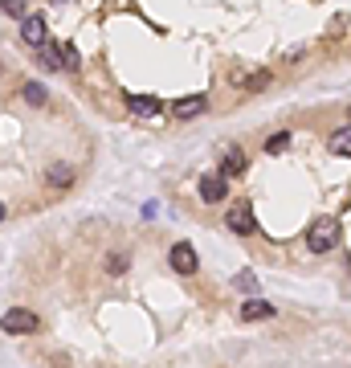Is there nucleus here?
Wrapping results in <instances>:
<instances>
[{
  "mask_svg": "<svg viewBox=\"0 0 351 368\" xmlns=\"http://www.w3.org/2000/svg\"><path fill=\"white\" fill-rule=\"evenodd\" d=\"M306 250L310 254H331L339 250V217H315L306 229Z\"/></svg>",
  "mask_w": 351,
  "mask_h": 368,
  "instance_id": "obj_1",
  "label": "nucleus"
},
{
  "mask_svg": "<svg viewBox=\"0 0 351 368\" xmlns=\"http://www.w3.org/2000/svg\"><path fill=\"white\" fill-rule=\"evenodd\" d=\"M0 327H4L8 336H33V332H41V315L29 311V307H8V311L0 315Z\"/></svg>",
  "mask_w": 351,
  "mask_h": 368,
  "instance_id": "obj_2",
  "label": "nucleus"
},
{
  "mask_svg": "<svg viewBox=\"0 0 351 368\" xmlns=\"http://www.w3.org/2000/svg\"><path fill=\"white\" fill-rule=\"evenodd\" d=\"M225 225L233 229L237 238H249V233L258 229V221H254V205H249V200H237V205H229V213H225Z\"/></svg>",
  "mask_w": 351,
  "mask_h": 368,
  "instance_id": "obj_3",
  "label": "nucleus"
},
{
  "mask_svg": "<svg viewBox=\"0 0 351 368\" xmlns=\"http://www.w3.org/2000/svg\"><path fill=\"white\" fill-rule=\"evenodd\" d=\"M167 262H172V270H176V274H196V270H200V258H196V250H192L188 242L172 245Z\"/></svg>",
  "mask_w": 351,
  "mask_h": 368,
  "instance_id": "obj_4",
  "label": "nucleus"
},
{
  "mask_svg": "<svg viewBox=\"0 0 351 368\" xmlns=\"http://www.w3.org/2000/svg\"><path fill=\"white\" fill-rule=\"evenodd\" d=\"M205 111H209V98L205 95H188V98H176V102H172V115H176V119H200Z\"/></svg>",
  "mask_w": 351,
  "mask_h": 368,
  "instance_id": "obj_5",
  "label": "nucleus"
},
{
  "mask_svg": "<svg viewBox=\"0 0 351 368\" xmlns=\"http://www.w3.org/2000/svg\"><path fill=\"white\" fill-rule=\"evenodd\" d=\"M21 37L29 46H46V17L41 13H25L21 17Z\"/></svg>",
  "mask_w": 351,
  "mask_h": 368,
  "instance_id": "obj_6",
  "label": "nucleus"
},
{
  "mask_svg": "<svg viewBox=\"0 0 351 368\" xmlns=\"http://www.w3.org/2000/svg\"><path fill=\"white\" fill-rule=\"evenodd\" d=\"M200 196H205L209 205L225 200V196H229V180H225L221 172H212V176H200Z\"/></svg>",
  "mask_w": 351,
  "mask_h": 368,
  "instance_id": "obj_7",
  "label": "nucleus"
},
{
  "mask_svg": "<svg viewBox=\"0 0 351 368\" xmlns=\"http://www.w3.org/2000/svg\"><path fill=\"white\" fill-rule=\"evenodd\" d=\"M245 172V156H241V147H225L221 151V176L225 180H237Z\"/></svg>",
  "mask_w": 351,
  "mask_h": 368,
  "instance_id": "obj_8",
  "label": "nucleus"
},
{
  "mask_svg": "<svg viewBox=\"0 0 351 368\" xmlns=\"http://www.w3.org/2000/svg\"><path fill=\"white\" fill-rule=\"evenodd\" d=\"M274 315V303H266V299H249V303H241V323H261V319Z\"/></svg>",
  "mask_w": 351,
  "mask_h": 368,
  "instance_id": "obj_9",
  "label": "nucleus"
},
{
  "mask_svg": "<svg viewBox=\"0 0 351 368\" xmlns=\"http://www.w3.org/2000/svg\"><path fill=\"white\" fill-rule=\"evenodd\" d=\"M127 111L131 115H160L164 107H160V98H151V95H127Z\"/></svg>",
  "mask_w": 351,
  "mask_h": 368,
  "instance_id": "obj_10",
  "label": "nucleus"
},
{
  "mask_svg": "<svg viewBox=\"0 0 351 368\" xmlns=\"http://www.w3.org/2000/svg\"><path fill=\"white\" fill-rule=\"evenodd\" d=\"M46 184H53V189H70L74 184V168L70 164H49L46 168Z\"/></svg>",
  "mask_w": 351,
  "mask_h": 368,
  "instance_id": "obj_11",
  "label": "nucleus"
},
{
  "mask_svg": "<svg viewBox=\"0 0 351 368\" xmlns=\"http://www.w3.org/2000/svg\"><path fill=\"white\" fill-rule=\"evenodd\" d=\"M327 147L335 151V156H347V160H351V123H347V127H339V131L331 135Z\"/></svg>",
  "mask_w": 351,
  "mask_h": 368,
  "instance_id": "obj_12",
  "label": "nucleus"
},
{
  "mask_svg": "<svg viewBox=\"0 0 351 368\" xmlns=\"http://www.w3.org/2000/svg\"><path fill=\"white\" fill-rule=\"evenodd\" d=\"M37 62H41V66H46V70H62V49L57 46H37Z\"/></svg>",
  "mask_w": 351,
  "mask_h": 368,
  "instance_id": "obj_13",
  "label": "nucleus"
},
{
  "mask_svg": "<svg viewBox=\"0 0 351 368\" xmlns=\"http://www.w3.org/2000/svg\"><path fill=\"white\" fill-rule=\"evenodd\" d=\"M21 95H25V102H29V107H46V86H41V82H25V90H21Z\"/></svg>",
  "mask_w": 351,
  "mask_h": 368,
  "instance_id": "obj_14",
  "label": "nucleus"
},
{
  "mask_svg": "<svg viewBox=\"0 0 351 368\" xmlns=\"http://www.w3.org/2000/svg\"><path fill=\"white\" fill-rule=\"evenodd\" d=\"M233 287L237 291H245V294H254L258 291V274H254V270H241V274L233 278Z\"/></svg>",
  "mask_w": 351,
  "mask_h": 368,
  "instance_id": "obj_15",
  "label": "nucleus"
},
{
  "mask_svg": "<svg viewBox=\"0 0 351 368\" xmlns=\"http://www.w3.org/2000/svg\"><path fill=\"white\" fill-rule=\"evenodd\" d=\"M57 49H62V70H78V66H82L78 46H70V41H66V46H57Z\"/></svg>",
  "mask_w": 351,
  "mask_h": 368,
  "instance_id": "obj_16",
  "label": "nucleus"
},
{
  "mask_svg": "<svg viewBox=\"0 0 351 368\" xmlns=\"http://www.w3.org/2000/svg\"><path fill=\"white\" fill-rule=\"evenodd\" d=\"M286 147H290V131H278V135L266 139V151H270V156H278V151H286Z\"/></svg>",
  "mask_w": 351,
  "mask_h": 368,
  "instance_id": "obj_17",
  "label": "nucleus"
},
{
  "mask_svg": "<svg viewBox=\"0 0 351 368\" xmlns=\"http://www.w3.org/2000/svg\"><path fill=\"white\" fill-rule=\"evenodd\" d=\"M266 86H270V74H266V70H258V74H249V78H245V90H266Z\"/></svg>",
  "mask_w": 351,
  "mask_h": 368,
  "instance_id": "obj_18",
  "label": "nucleus"
},
{
  "mask_svg": "<svg viewBox=\"0 0 351 368\" xmlns=\"http://www.w3.org/2000/svg\"><path fill=\"white\" fill-rule=\"evenodd\" d=\"M0 13H8V17H25V0H0Z\"/></svg>",
  "mask_w": 351,
  "mask_h": 368,
  "instance_id": "obj_19",
  "label": "nucleus"
},
{
  "mask_svg": "<svg viewBox=\"0 0 351 368\" xmlns=\"http://www.w3.org/2000/svg\"><path fill=\"white\" fill-rule=\"evenodd\" d=\"M106 270H111V274H123V270H127V254H115V258H106Z\"/></svg>",
  "mask_w": 351,
  "mask_h": 368,
  "instance_id": "obj_20",
  "label": "nucleus"
},
{
  "mask_svg": "<svg viewBox=\"0 0 351 368\" xmlns=\"http://www.w3.org/2000/svg\"><path fill=\"white\" fill-rule=\"evenodd\" d=\"M0 221H4V205H0Z\"/></svg>",
  "mask_w": 351,
  "mask_h": 368,
  "instance_id": "obj_21",
  "label": "nucleus"
},
{
  "mask_svg": "<svg viewBox=\"0 0 351 368\" xmlns=\"http://www.w3.org/2000/svg\"><path fill=\"white\" fill-rule=\"evenodd\" d=\"M347 119H351V107H347Z\"/></svg>",
  "mask_w": 351,
  "mask_h": 368,
  "instance_id": "obj_22",
  "label": "nucleus"
}]
</instances>
